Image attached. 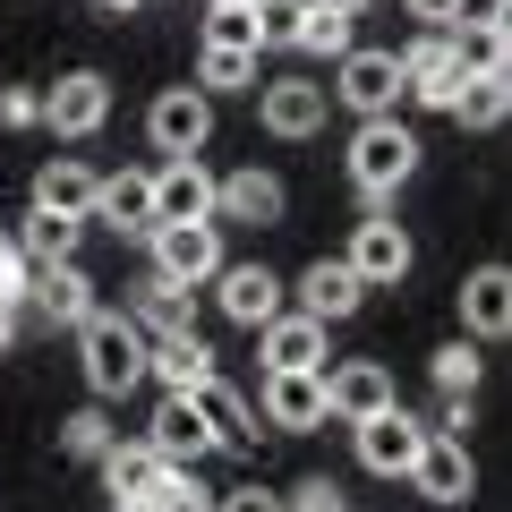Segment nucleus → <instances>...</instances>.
I'll return each mask as SVG.
<instances>
[{
  "mask_svg": "<svg viewBox=\"0 0 512 512\" xmlns=\"http://www.w3.org/2000/svg\"><path fill=\"white\" fill-rule=\"evenodd\" d=\"M154 478H163V461L146 453V436H137V444H111V453H103V487H111V504H146Z\"/></svg>",
  "mask_w": 512,
  "mask_h": 512,
  "instance_id": "bb28decb",
  "label": "nucleus"
},
{
  "mask_svg": "<svg viewBox=\"0 0 512 512\" xmlns=\"http://www.w3.org/2000/svg\"><path fill=\"white\" fill-rule=\"evenodd\" d=\"M111 512H154V504H111Z\"/></svg>",
  "mask_w": 512,
  "mask_h": 512,
  "instance_id": "a18cd8bd",
  "label": "nucleus"
},
{
  "mask_svg": "<svg viewBox=\"0 0 512 512\" xmlns=\"http://www.w3.org/2000/svg\"><path fill=\"white\" fill-rule=\"evenodd\" d=\"M282 205H291V188L274 180V171H231V180H214V222H256V231H265V222H282Z\"/></svg>",
  "mask_w": 512,
  "mask_h": 512,
  "instance_id": "aec40b11",
  "label": "nucleus"
},
{
  "mask_svg": "<svg viewBox=\"0 0 512 512\" xmlns=\"http://www.w3.org/2000/svg\"><path fill=\"white\" fill-rule=\"evenodd\" d=\"M410 487H419L427 504H461V495L478 487V461H470V444H453V436H427V444H419V461H410Z\"/></svg>",
  "mask_w": 512,
  "mask_h": 512,
  "instance_id": "a211bd4d",
  "label": "nucleus"
},
{
  "mask_svg": "<svg viewBox=\"0 0 512 512\" xmlns=\"http://www.w3.org/2000/svg\"><path fill=\"white\" fill-rule=\"evenodd\" d=\"M26 308H35L43 325H69V333H77L103 299H94V274L69 256V265H35V274H26Z\"/></svg>",
  "mask_w": 512,
  "mask_h": 512,
  "instance_id": "9b49d317",
  "label": "nucleus"
},
{
  "mask_svg": "<svg viewBox=\"0 0 512 512\" xmlns=\"http://www.w3.org/2000/svg\"><path fill=\"white\" fill-rule=\"evenodd\" d=\"M402 103H419V111H453V94L470 86V60H461V35H410L402 52Z\"/></svg>",
  "mask_w": 512,
  "mask_h": 512,
  "instance_id": "7ed1b4c3",
  "label": "nucleus"
},
{
  "mask_svg": "<svg viewBox=\"0 0 512 512\" xmlns=\"http://www.w3.org/2000/svg\"><path fill=\"white\" fill-rule=\"evenodd\" d=\"M35 214H69V222H86V214H94V171L69 163V154H52V163L35 171Z\"/></svg>",
  "mask_w": 512,
  "mask_h": 512,
  "instance_id": "393cba45",
  "label": "nucleus"
},
{
  "mask_svg": "<svg viewBox=\"0 0 512 512\" xmlns=\"http://www.w3.org/2000/svg\"><path fill=\"white\" fill-rule=\"evenodd\" d=\"M256 350H265V376H325V325L316 316H274L256 325Z\"/></svg>",
  "mask_w": 512,
  "mask_h": 512,
  "instance_id": "ddd939ff",
  "label": "nucleus"
},
{
  "mask_svg": "<svg viewBox=\"0 0 512 512\" xmlns=\"http://www.w3.org/2000/svg\"><path fill=\"white\" fill-rule=\"evenodd\" d=\"M461 325H470V342H504L512 333V274L504 265H478L461 282Z\"/></svg>",
  "mask_w": 512,
  "mask_h": 512,
  "instance_id": "4be33fe9",
  "label": "nucleus"
},
{
  "mask_svg": "<svg viewBox=\"0 0 512 512\" xmlns=\"http://www.w3.org/2000/svg\"><path fill=\"white\" fill-rule=\"evenodd\" d=\"M128 325L146 333V342H180V333H197V291L146 274V282H137V299H128Z\"/></svg>",
  "mask_w": 512,
  "mask_h": 512,
  "instance_id": "f3484780",
  "label": "nucleus"
},
{
  "mask_svg": "<svg viewBox=\"0 0 512 512\" xmlns=\"http://www.w3.org/2000/svg\"><path fill=\"white\" fill-rule=\"evenodd\" d=\"M205 43H222V52H256V18H248V9H205Z\"/></svg>",
  "mask_w": 512,
  "mask_h": 512,
  "instance_id": "c9c22d12",
  "label": "nucleus"
},
{
  "mask_svg": "<svg viewBox=\"0 0 512 512\" xmlns=\"http://www.w3.org/2000/svg\"><path fill=\"white\" fill-rule=\"evenodd\" d=\"M146 376H163V393H197V384L214 376V350H205L197 333H180V342H146Z\"/></svg>",
  "mask_w": 512,
  "mask_h": 512,
  "instance_id": "a878e982",
  "label": "nucleus"
},
{
  "mask_svg": "<svg viewBox=\"0 0 512 512\" xmlns=\"http://www.w3.org/2000/svg\"><path fill=\"white\" fill-rule=\"evenodd\" d=\"M333 103H350L359 111V120H393V103H402V60L393 52H359V43H350L342 60H333Z\"/></svg>",
  "mask_w": 512,
  "mask_h": 512,
  "instance_id": "20e7f679",
  "label": "nucleus"
},
{
  "mask_svg": "<svg viewBox=\"0 0 512 512\" xmlns=\"http://www.w3.org/2000/svg\"><path fill=\"white\" fill-rule=\"evenodd\" d=\"M146 453L163 461V470H197V461L214 453V436H205V419L188 410V393H163V410L146 419Z\"/></svg>",
  "mask_w": 512,
  "mask_h": 512,
  "instance_id": "2eb2a0df",
  "label": "nucleus"
},
{
  "mask_svg": "<svg viewBox=\"0 0 512 512\" xmlns=\"http://www.w3.org/2000/svg\"><path fill=\"white\" fill-rule=\"evenodd\" d=\"M188 410L205 419V436H214V453H256V402L239 393V384H222V376H205L197 393H188Z\"/></svg>",
  "mask_w": 512,
  "mask_h": 512,
  "instance_id": "f8f14e48",
  "label": "nucleus"
},
{
  "mask_svg": "<svg viewBox=\"0 0 512 512\" xmlns=\"http://www.w3.org/2000/svg\"><path fill=\"white\" fill-rule=\"evenodd\" d=\"M111 444H120V427H111L103 402H86V410H69V419H60V453H69V461H103Z\"/></svg>",
  "mask_w": 512,
  "mask_h": 512,
  "instance_id": "c85d7f7f",
  "label": "nucleus"
},
{
  "mask_svg": "<svg viewBox=\"0 0 512 512\" xmlns=\"http://www.w3.org/2000/svg\"><path fill=\"white\" fill-rule=\"evenodd\" d=\"M146 504L154 512H214V487H197V470H163L146 487Z\"/></svg>",
  "mask_w": 512,
  "mask_h": 512,
  "instance_id": "72a5a7b5",
  "label": "nucleus"
},
{
  "mask_svg": "<svg viewBox=\"0 0 512 512\" xmlns=\"http://www.w3.org/2000/svg\"><path fill=\"white\" fill-rule=\"evenodd\" d=\"M359 274H350L342 256H316L308 274H299V316H316V325H342V316H359Z\"/></svg>",
  "mask_w": 512,
  "mask_h": 512,
  "instance_id": "412c9836",
  "label": "nucleus"
},
{
  "mask_svg": "<svg viewBox=\"0 0 512 512\" xmlns=\"http://www.w3.org/2000/svg\"><path fill=\"white\" fill-rule=\"evenodd\" d=\"M427 367H436V393H453V402H470V393H478V376H487L478 342H444V350H436Z\"/></svg>",
  "mask_w": 512,
  "mask_h": 512,
  "instance_id": "473e14b6",
  "label": "nucleus"
},
{
  "mask_svg": "<svg viewBox=\"0 0 512 512\" xmlns=\"http://www.w3.org/2000/svg\"><path fill=\"white\" fill-rule=\"evenodd\" d=\"M256 86V52H222V43H205L197 52V94H239Z\"/></svg>",
  "mask_w": 512,
  "mask_h": 512,
  "instance_id": "2f4dec72",
  "label": "nucleus"
},
{
  "mask_svg": "<svg viewBox=\"0 0 512 512\" xmlns=\"http://www.w3.org/2000/svg\"><path fill=\"white\" fill-rule=\"evenodd\" d=\"M86 222H111V231H154V171H111L94 180V214Z\"/></svg>",
  "mask_w": 512,
  "mask_h": 512,
  "instance_id": "5701e85b",
  "label": "nucleus"
},
{
  "mask_svg": "<svg viewBox=\"0 0 512 512\" xmlns=\"http://www.w3.org/2000/svg\"><path fill=\"white\" fill-rule=\"evenodd\" d=\"M18 325H26L18 308H0V350H18Z\"/></svg>",
  "mask_w": 512,
  "mask_h": 512,
  "instance_id": "79ce46f5",
  "label": "nucleus"
},
{
  "mask_svg": "<svg viewBox=\"0 0 512 512\" xmlns=\"http://www.w3.org/2000/svg\"><path fill=\"white\" fill-rule=\"evenodd\" d=\"M410 256H419V248H410V231H402V222H393V214H367L359 231H350L342 265L359 274V291H393V282L410 274Z\"/></svg>",
  "mask_w": 512,
  "mask_h": 512,
  "instance_id": "0eeeda50",
  "label": "nucleus"
},
{
  "mask_svg": "<svg viewBox=\"0 0 512 512\" xmlns=\"http://www.w3.org/2000/svg\"><path fill=\"white\" fill-rule=\"evenodd\" d=\"M308 9H333V18H367L376 0H308Z\"/></svg>",
  "mask_w": 512,
  "mask_h": 512,
  "instance_id": "a19ab883",
  "label": "nucleus"
},
{
  "mask_svg": "<svg viewBox=\"0 0 512 512\" xmlns=\"http://www.w3.org/2000/svg\"><path fill=\"white\" fill-rule=\"evenodd\" d=\"M299 52H308V60H342V52H350V18L308 9V26H299Z\"/></svg>",
  "mask_w": 512,
  "mask_h": 512,
  "instance_id": "f704fd0d",
  "label": "nucleus"
},
{
  "mask_svg": "<svg viewBox=\"0 0 512 512\" xmlns=\"http://www.w3.org/2000/svg\"><path fill=\"white\" fill-rule=\"evenodd\" d=\"M111 120V77L103 69H69V77H52V86H43V128H52V137H94V128Z\"/></svg>",
  "mask_w": 512,
  "mask_h": 512,
  "instance_id": "423d86ee",
  "label": "nucleus"
},
{
  "mask_svg": "<svg viewBox=\"0 0 512 512\" xmlns=\"http://www.w3.org/2000/svg\"><path fill=\"white\" fill-rule=\"evenodd\" d=\"M504 111H512V77H470V86L453 94L461 128H504Z\"/></svg>",
  "mask_w": 512,
  "mask_h": 512,
  "instance_id": "c756f323",
  "label": "nucleus"
},
{
  "mask_svg": "<svg viewBox=\"0 0 512 512\" xmlns=\"http://www.w3.org/2000/svg\"><path fill=\"white\" fill-rule=\"evenodd\" d=\"M214 512H282V495H265V487H231V495H214Z\"/></svg>",
  "mask_w": 512,
  "mask_h": 512,
  "instance_id": "ea45409f",
  "label": "nucleus"
},
{
  "mask_svg": "<svg viewBox=\"0 0 512 512\" xmlns=\"http://www.w3.org/2000/svg\"><path fill=\"white\" fill-rule=\"evenodd\" d=\"M282 512H350V504H342V487H333V478H299V487L282 495Z\"/></svg>",
  "mask_w": 512,
  "mask_h": 512,
  "instance_id": "e433bc0d",
  "label": "nucleus"
},
{
  "mask_svg": "<svg viewBox=\"0 0 512 512\" xmlns=\"http://www.w3.org/2000/svg\"><path fill=\"white\" fill-rule=\"evenodd\" d=\"M146 137H154V154H197L205 137H214V94H197V86H163L154 94V111H146Z\"/></svg>",
  "mask_w": 512,
  "mask_h": 512,
  "instance_id": "6e6552de",
  "label": "nucleus"
},
{
  "mask_svg": "<svg viewBox=\"0 0 512 512\" xmlns=\"http://www.w3.org/2000/svg\"><path fill=\"white\" fill-rule=\"evenodd\" d=\"M77 231H86V222H69V214H26V231L9 239V248H18L26 265H69V256H77Z\"/></svg>",
  "mask_w": 512,
  "mask_h": 512,
  "instance_id": "cd10ccee",
  "label": "nucleus"
},
{
  "mask_svg": "<svg viewBox=\"0 0 512 512\" xmlns=\"http://www.w3.org/2000/svg\"><path fill=\"white\" fill-rule=\"evenodd\" d=\"M77 367H86V393H94V402H120V393L146 384V333L128 325V316L94 308L86 325H77Z\"/></svg>",
  "mask_w": 512,
  "mask_h": 512,
  "instance_id": "f257e3e1",
  "label": "nucleus"
},
{
  "mask_svg": "<svg viewBox=\"0 0 512 512\" xmlns=\"http://www.w3.org/2000/svg\"><path fill=\"white\" fill-rule=\"evenodd\" d=\"M205 9H256V0H205Z\"/></svg>",
  "mask_w": 512,
  "mask_h": 512,
  "instance_id": "37998d69",
  "label": "nucleus"
},
{
  "mask_svg": "<svg viewBox=\"0 0 512 512\" xmlns=\"http://www.w3.org/2000/svg\"><path fill=\"white\" fill-rule=\"evenodd\" d=\"M265 427H282V436L325 427V376H265Z\"/></svg>",
  "mask_w": 512,
  "mask_h": 512,
  "instance_id": "b1692460",
  "label": "nucleus"
},
{
  "mask_svg": "<svg viewBox=\"0 0 512 512\" xmlns=\"http://www.w3.org/2000/svg\"><path fill=\"white\" fill-rule=\"evenodd\" d=\"M146 239H154V274L180 282V291L222 274V222H154Z\"/></svg>",
  "mask_w": 512,
  "mask_h": 512,
  "instance_id": "39448f33",
  "label": "nucleus"
},
{
  "mask_svg": "<svg viewBox=\"0 0 512 512\" xmlns=\"http://www.w3.org/2000/svg\"><path fill=\"white\" fill-rule=\"evenodd\" d=\"M103 9H137V0H103Z\"/></svg>",
  "mask_w": 512,
  "mask_h": 512,
  "instance_id": "49530a36",
  "label": "nucleus"
},
{
  "mask_svg": "<svg viewBox=\"0 0 512 512\" xmlns=\"http://www.w3.org/2000/svg\"><path fill=\"white\" fill-rule=\"evenodd\" d=\"M9 256H18V248H9V231H0V265H9Z\"/></svg>",
  "mask_w": 512,
  "mask_h": 512,
  "instance_id": "c03bdc74",
  "label": "nucleus"
},
{
  "mask_svg": "<svg viewBox=\"0 0 512 512\" xmlns=\"http://www.w3.org/2000/svg\"><path fill=\"white\" fill-rule=\"evenodd\" d=\"M402 393H393V367L384 359H342V367H325V419H342V427H359V419H376V410H393Z\"/></svg>",
  "mask_w": 512,
  "mask_h": 512,
  "instance_id": "1a4fd4ad",
  "label": "nucleus"
},
{
  "mask_svg": "<svg viewBox=\"0 0 512 512\" xmlns=\"http://www.w3.org/2000/svg\"><path fill=\"white\" fill-rule=\"evenodd\" d=\"M402 9H410V18L427 26V35H453V26L470 18V0H402Z\"/></svg>",
  "mask_w": 512,
  "mask_h": 512,
  "instance_id": "58836bf2",
  "label": "nucleus"
},
{
  "mask_svg": "<svg viewBox=\"0 0 512 512\" xmlns=\"http://www.w3.org/2000/svg\"><path fill=\"white\" fill-rule=\"evenodd\" d=\"M410 171H419V137L402 120H359V137H350V188L367 205H384Z\"/></svg>",
  "mask_w": 512,
  "mask_h": 512,
  "instance_id": "f03ea898",
  "label": "nucleus"
},
{
  "mask_svg": "<svg viewBox=\"0 0 512 512\" xmlns=\"http://www.w3.org/2000/svg\"><path fill=\"white\" fill-rule=\"evenodd\" d=\"M350 436H359V461L376 478H410V461H419V444H427V427H419V410H376V419H359L350 427Z\"/></svg>",
  "mask_w": 512,
  "mask_h": 512,
  "instance_id": "9d476101",
  "label": "nucleus"
},
{
  "mask_svg": "<svg viewBox=\"0 0 512 512\" xmlns=\"http://www.w3.org/2000/svg\"><path fill=\"white\" fill-rule=\"evenodd\" d=\"M154 222H214V171L197 154L154 171Z\"/></svg>",
  "mask_w": 512,
  "mask_h": 512,
  "instance_id": "6ab92c4d",
  "label": "nucleus"
},
{
  "mask_svg": "<svg viewBox=\"0 0 512 512\" xmlns=\"http://www.w3.org/2000/svg\"><path fill=\"white\" fill-rule=\"evenodd\" d=\"M256 52H299V26H308V0H256Z\"/></svg>",
  "mask_w": 512,
  "mask_h": 512,
  "instance_id": "7c9ffc66",
  "label": "nucleus"
},
{
  "mask_svg": "<svg viewBox=\"0 0 512 512\" xmlns=\"http://www.w3.org/2000/svg\"><path fill=\"white\" fill-rule=\"evenodd\" d=\"M0 128H43V86H9L0 94Z\"/></svg>",
  "mask_w": 512,
  "mask_h": 512,
  "instance_id": "4c0bfd02",
  "label": "nucleus"
},
{
  "mask_svg": "<svg viewBox=\"0 0 512 512\" xmlns=\"http://www.w3.org/2000/svg\"><path fill=\"white\" fill-rule=\"evenodd\" d=\"M325 103H333V94L316 86V77H265L256 120L274 128V137H316V128H325Z\"/></svg>",
  "mask_w": 512,
  "mask_h": 512,
  "instance_id": "dca6fc26",
  "label": "nucleus"
},
{
  "mask_svg": "<svg viewBox=\"0 0 512 512\" xmlns=\"http://www.w3.org/2000/svg\"><path fill=\"white\" fill-rule=\"evenodd\" d=\"M214 308L222 316H231V325H274V316H282V274H274V265H222V274H214Z\"/></svg>",
  "mask_w": 512,
  "mask_h": 512,
  "instance_id": "4468645a",
  "label": "nucleus"
}]
</instances>
